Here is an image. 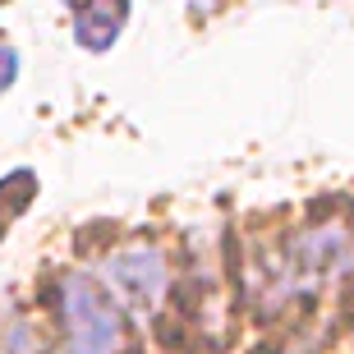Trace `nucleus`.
Wrapping results in <instances>:
<instances>
[{"label": "nucleus", "instance_id": "f257e3e1", "mask_svg": "<svg viewBox=\"0 0 354 354\" xmlns=\"http://www.w3.org/2000/svg\"><path fill=\"white\" fill-rule=\"evenodd\" d=\"M55 308L65 322V354H115L124 345V317L115 299L88 276H65Z\"/></svg>", "mask_w": 354, "mask_h": 354}, {"label": "nucleus", "instance_id": "f03ea898", "mask_svg": "<svg viewBox=\"0 0 354 354\" xmlns=\"http://www.w3.org/2000/svg\"><path fill=\"white\" fill-rule=\"evenodd\" d=\"M106 290L124 304H157L166 290V258L157 249H120L106 258Z\"/></svg>", "mask_w": 354, "mask_h": 354}, {"label": "nucleus", "instance_id": "7ed1b4c3", "mask_svg": "<svg viewBox=\"0 0 354 354\" xmlns=\"http://www.w3.org/2000/svg\"><path fill=\"white\" fill-rule=\"evenodd\" d=\"M129 0H74V37L88 51H106L124 28Z\"/></svg>", "mask_w": 354, "mask_h": 354}, {"label": "nucleus", "instance_id": "20e7f679", "mask_svg": "<svg viewBox=\"0 0 354 354\" xmlns=\"http://www.w3.org/2000/svg\"><path fill=\"white\" fill-rule=\"evenodd\" d=\"M32 194H37V180H32L28 171L5 175V180H0V225H10L14 216L32 203Z\"/></svg>", "mask_w": 354, "mask_h": 354}, {"label": "nucleus", "instance_id": "39448f33", "mask_svg": "<svg viewBox=\"0 0 354 354\" xmlns=\"http://www.w3.org/2000/svg\"><path fill=\"white\" fill-rule=\"evenodd\" d=\"M14 74H19V55H14L10 46L0 41V92H5V88L14 83Z\"/></svg>", "mask_w": 354, "mask_h": 354}]
</instances>
